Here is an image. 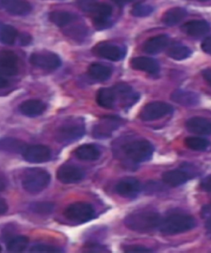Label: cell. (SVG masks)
<instances>
[{
    "label": "cell",
    "instance_id": "cell-1",
    "mask_svg": "<svg viewBox=\"0 0 211 253\" xmlns=\"http://www.w3.org/2000/svg\"><path fill=\"white\" fill-rule=\"evenodd\" d=\"M162 218L159 213L152 211L134 212L125 218V224L130 230L147 233L159 228Z\"/></svg>",
    "mask_w": 211,
    "mask_h": 253
},
{
    "label": "cell",
    "instance_id": "cell-2",
    "mask_svg": "<svg viewBox=\"0 0 211 253\" xmlns=\"http://www.w3.org/2000/svg\"><path fill=\"white\" fill-rule=\"evenodd\" d=\"M196 226L195 218L183 213H174L162 219L159 230L164 235H176L191 230Z\"/></svg>",
    "mask_w": 211,
    "mask_h": 253
},
{
    "label": "cell",
    "instance_id": "cell-3",
    "mask_svg": "<svg viewBox=\"0 0 211 253\" xmlns=\"http://www.w3.org/2000/svg\"><path fill=\"white\" fill-rule=\"evenodd\" d=\"M125 156L134 164L149 161L154 154V145L146 139H136L122 146Z\"/></svg>",
    "mask_w": 211,
    "mask_h": 253
},
{
    "label": "cell",
    "instance_id": "cell-4",
    "mask_svg": "<svg viewBox=\"0 0 211 253\" xmlns=\"http://www.w3.org/2000/svg\"><path fill=\"white\" fill-rule=\"evenodd\" d=\"M50 182L47 171L39 168L29 169L23 174V187L29 193L38 194L44 191Z\"/></svg>",
    "mask_w": 211,
    "mask_h": 253
},
{
    "label": "cell",
    "instance_id": "cell-5",
    "mask_svg": "<svg viewBox=\"0 0 211 253\" xmlns=\"http://www.w3.org/2000/svg\"><path fill=\"white\" fill-rule=\"evenodd\" d=\"M84 134V123L82 119L68 120L58 128L55 139L61 144H71L81 139Z\"/></svg>",
    "mask_w": 211,
    "mask_h": 253
},
{
    "label": "cell",
    "instance_id": "cell-6",
    "mask_svg": "<svg viewBox=\"0 0 211 253\" xmlns=\"http://www.w3.org/2000/svg\"><path fill=\"white\" fill-rule=\"evenodd\" d=\"M65 216L75 223H84L94 218V209L90 204L77 202L68 206L65 211Z\"/></svg>",
    "mask_w": 211,
    "mask_h": 253
},
{
    "label": "cell",
    "instance_id": "cell-7",
    "mask_svg": "<svg viewBox=\"0 0 211 253\" xmlns=\"http://www.w3.org/2000/svg\"><path fill=\"white\" fill-rule=\"evenodd\" d=\"M173 112L171 105L164 102H150L145 105L140 112L139 117L144 122H152L166 117Z\"/></svg>",
    "mask_w": 211,
    "mask_h": 253
},
{
    "label": "cell",
    "instance_id": "cell-8",
    "mask_svg": "<svg viewBox=\"0 0 211 253\" xmlns=\"http://www.w3.org/2000/svg\"><path fill=\"white\" fill-rule=\"evenodd\" d=\"M30 62L36 67L45 71H54L61 65V60L59 55L50 51L33 53L31 55Z\"/></svg>",
    "mask_w": 211,
    "mask_h": 253
},
{
    "label": "cell",
    "instance_id": "cell-9",
    "mask_svg": "<svg viewBox=\"0 0 211 253\" xmlns=\"http://www.w3.org/2000/svg\"><path fill=\"white\" fill-rule=\"evenodd\" d=\"M122 121L117 117H106L100 120L97 124L95 125L92 129V135L97 139H106L112 135V133L117 130Z\"/></svg>",
    "mask_w": 211,
    "mask_h": 253
},
{
    "label": "cell",
    "instance_id": "cell-10",
    "mask_svg": "<svg viewBox=\"0 0 211 253\" xmlns=\"http://www.w3.org/2000/svg\"><path fill=\"white\" fill-rule=\"evenodd\" d=\"M23 159L31 164H43L50 161L51 150L50 148L42 144L31 145L26 148L23 153Z\"/></svg>",
    "mask_w": 211,
    "mask_h": 253
},
{
    "label": "cell",
    "instance_id": "cell-11",
    "mask_svg": "<svg viewBox=\"0 0 211 253\" xmlns=\"http://www.w3.org/2000/svg\"><path fill=\"white\" fill-rule=\"evenodd\" d=\"M56 176L62 183H77L84 179V172L79 167L71 164H64L58 169Z\"/></svg>",
    "mask_w": 211,
    "mask_h": 253
},
{
    "label": "cell",
    "instance_id": "cell-12",
    "mask_svg": "<svg viewBox=\"0 0 211 253\" xmlns=\"http://www.w3.org/2000/svg\"><path fill=\"white\" fill-rule=\"evenodd\" d=\"M95 55L112 61H119L125 56L123 49L112 43L102 42L95 46L93 49Z\"/></svg>",
    "mask_w": 211,
    "mask_h": 253
},
{
    "label": "cell",
    "instance_id": "cell-13",
    "mask_svg": "<svg viewBox=\"0 0 211 253\" xmlns=\"http://www.w3.org/2000/svg\"><path fill=\"white\" fill-rule=\"evenodd\" d=\"M93 14V24L97 30H104L112 26V8L107 3H100Z\"/></svg>",
    "mask_w": 211,
    "mask_h": 253
},
{
    "label": "cell",
    "instance_id": "cell-14",
    "mask_svg": "<svg viewBox=\"0 0 211 253\" xmlns=\"http://www.w3.org/2000/svg\"><path fill=\"white\" fill-rule=\"evenodd\" d=\"M18 57L11 50L0 51V73L8 76L18 74Z\"/></svg>",
    "mask_w": 211,
    "mask_h": 253
},
{
    "label": "cell",
    "instance_id": "cell-15",
    "mask_svg": "<svg viewBox=\"0 0 211 253\" xmlns=\"http://www.w3.org/2000/svg\"><path fill=\"white\" fill-rule=\"evenodd\" d=\"M141 189L139 181L133 177L122 179L117 183L116 191L117 194L125 198H134L138 196Z\"/></svg>",
    "mask_w": 211,
    "mask_h": 253
},
{
    "label": "cell",
    "instance_id": "cell-16",
    "mask_svg": "<svg viewBox=\"0 0 211 253\" xmlns=\"http://www.w3.org/2000/svg\"><path fill=\"white\" fill-rule=\"evenodd\" d=\"M1 6L14 16L28 15L33 10V6L28 0H2Z\"/></svg>",
    "mask_w": 211,
    "mask_h": 253
},
{
    "label": "cell",
    "instance_id": "cell-17",
    "mask_svg": "<svg viewBox=\"0 0 211 253\" xmlns=\"http://www.w3.org/2000/svg\"><path fill=\"white\" fill-rule=\"evenodd\" d=\"M210 29L209 23L204 20L190 21L181 27L184 33L195 38H202L210 32Z\"/></svg>",
    "mask_w": 211,
    "mask_h": 253
},
{
    "label": "cell",
    "instance_id": "cell-18",
    "mask_svg": "<svg viewBox=\"0 0 211 253\" xmlns=\"http://www.w3.org/2000/svg\"><path fill=\"white\" fill-rule=\"evenodd\" d=\"M169 38L167 35L155 36L153 38H149L144 42L143 45L144 52L149 54V55H155L158 53L161 52L164 49L169 46Z\"/></svg>",
    "mask_w": 211,
    "mask_h": 253
},
{
    "label": "cell",
    "instance_id": "cell-19",
    "mask_svg": "<svg viewBox=\"0 0 211 253\" xmlns=\"http://www.w3.org/2000/svg\"><path fill=\"white\" fill-rule=\"evenodd\" d=\"M130 65L134 70L146 72L150 75H156L160 70L159 64L156 60L152 58L144 57V56L132 59Z\"/></svg>",
    "mask_w": 211,
    "mask_h": 253
},
{
    "label": "cell",
    "instance_id": "cell-20",
    "mask_svg": "<svg viewBox=\"0 0 211 253\" xmlns=\"http://www.w3.org/2000/svg\"><path fill=\"white\" fill-rule=\"evenodd\" d=\"M189 132L199 135H211V122L202 117H192L186 123Z\"/></svg>",
    "mask_w": 211,
    "mask_h": 253
},
{
    "label": "cell",
    "instance_id": "cell-21",
    "mask_svg": "<svg viewBox=\"0 0 211 253\" xmlns=\"http://www.w3.org/2000/svg\"><path fill=\"white\" fill-rule=\"evenodd\" d=\"M97 102L100 107L112 109L116 107L117 102V92L113 87H102L97 92Z\"/></svg>",
    "mask_w": 211,
    "mask_h": 253
},
{
    "label": "cell",
    "instance_id": "cell-22",
    "mask_svg": "<svg viewBox=\"0 0 211 253\" xmlns=\"http://www.w3.org/2000/svg\"><path fill=\"white\" fill-rule=\"evenodd\" d=\"M19 109L24 116L36 117L43 114V112L46 109V106L40 100H27L20 105Z\"/></svg>",
    "mask_w": 211,
    "mask_h": 253
},
{
    "label": "cell",
    "instance_id": "cell-23",
    "mask_svg": "<svg viewBox=\"0 0 211 253\" xmlns=\"http://www.w3.org/2000/svg\"><path fill=\"white\" fill-rule=\"evenodd\" d=\"M28 147L25 142L20 139L6 137L0 139V151L11 153V154H23Z\"/></svg>",
    "mask_w": 211,
    "mask_h": 253
},
{
    "label": "cell",
    "instance_id": "cell-24",
    "mask_svg": "<svg viewBox=\"0 0 211 253\" xmlns=\"http://www.w3.org/2000/svg\"><path fill=\"white\" fill-rule=\"evenodd\" d=\"M75 155L82 161H96L101 156V151L94 144H83L75 150Z\"/></svg>",
    "mask_w": 211,
    "mask_h": 253
},
{
    "label": "cell",
    "instance_id": "cell-25",
    "mask_svg": "<svg viewBox=\"0 0 211 253\" xmlns=\"http://www.w3.org/2000/svg\"><path fill=\"white\" fill-rule=\"evenodd\" d=\"M171 99L173 102L182 105L185 107H191L195 106L199 102L198 95L195 92L184 90H176L171 95Z\"/></svg>",
    "mask_w": 211,
    "mask_h": 253
},
{
    "label": "cell",
    "instance_id": "cell-26",
    "mask_svg": "<svg viewBox=\"0 0 211 253\" xmlns=\"http://www.w3.org/2000/svg\"><path fill=\"white\" fill-rule=\"evenodd\" d=\"M163 181L170 186H179L186 183L189 180L188 174L182 170H171L163 174Z\"/></svg>",
    "mask_w": 211,
    "mask_h": 253
},
{
    "label": "cell",
    "instance_id": "cell-27",
    "mask_svg": "<svg viewBox=\"0 0 211 253\" xmlns=\"http://www.w3.org/2000/svg\"><path fill=\"white\" fill-rule=\"evenodd\" d=\"M186 15H187V12L186 9L180 7H175V8H170L164 13L162 18V22L165 25L172 27L183 20Z\"/></svg>",
    "mask_w": 211,
    "mask_h": 253
},
{
    "label": "cell",
    "instance_id": "cell-28",
    "mask_svg": "<svg viewBox=\"0 0 211 253\" xmlns=\"http://www.w3.org/2000/svg\"><path fill=\"white\" fill-rule=\"evenodd\" d=\"M49 19L55 25L60 28H64L76 21L77 16L75 13L67 11H53L49 15Z\"/></svg>",
    "mask_w": 211,
    "mask_h": 253
},
{
    "label": "cell",
    "instance_id": "cell-29",
    "mask_svg": "<svg viewBox=\"0 0 211 253\" xmlns=\"http://www.w3.org/2000/svg\"><path fill=\"white\" fill-rule=\"evenodd\" d=\"M112 71L111 68L100 63H93L88 68V75L93 80H98L101 82L106 81L112 76Z\"/></svg>",
    "mask_w": 211,
    "mask_h": 253
},
{
    "label": "cell",
    "instance_id": "cell-30",
    "mask_svg": "<svg viewBox=\"0 0 211 253\" xmlns=\"http://www.w3.org/2000/svg\"><path fill=\"white\" fill-rule=\"evenodd\" d=\"M191 55V50L181 43H173L168 50V55L175 60H186Z\"/></svg>",
    "mask_w": 211,
    "mask_h": 253
},
{
    "label": "cell",
    "instance_id": "cell-31",
    "mask_svg": "<svg viewBox=\"0 0 211 253\" xmlns=\"http://www.w3.org/2000/svg\"><path fill=\"white\" fill-rule=\"evenodd\" d=\"M28 243L29 240L25 236H17L7 243V250L12 253H23L28 247Z\"/></svg>",
    "mask_w": 211,
    "mask_h": 253
},
{
    "label": "cell",
    "instance_id": "cell-32",
    "mask_svg": "<svg viewBox=\"0 0 211 253\" xmlns=\"http://www.w3.org/2000/svg\"><path fill=\"white\" fill-rule=\"evenodd\" d=\"M18 35V31L13 26L4 25L0 30V40L5 45H13Z\"/></svg>",
    "mask_w": 211,
    "mask_h": 253
},
{
    "label": "cell",
    "instance_id": "cell-33",
    "mask_svg": "<svg viewBox=\"0 0 211 253\" xmlns=\"http://www.w3.org/2000/svg\"><path fill=\"white\" fill-rule=\"evenodd\" d=\"M185 144L191 150L195 151H205L208 148V140L201 137H187L185 139Z\"/></svg>",
    "mask_w": 211,
    "mask_h": 253
},
{
    "label": "cell",
    "instance_id": "cell-34",
    "mask_svg": "<svg viewBox=\"0 0 211 253\" xmlns=\"http://www.w3.org/2000/svg\"><path fill=\"white\" fill-rule=\"evenodd\" d=\"M54 204L50 202H37V203L31 204L29 209L33 213L42 214V215H47L52 213L54 210Z\"/></svg>",
    "mask_w": 211,
    "mask_h": 253
},
{
    "label": "cell",
    "instance_id": "cell-35",
    "mask_svg": "<svg viewBox=\"0 0 211 253\" xmlns=\"http://www.w3.org/2000/svg\"><path fill=\"white\" fill-rule=\"evenodd\" d=\"M154 12V8L151 5L145 4V3H136L134 7L132 8V15L137 18H144L152 14Z\"/></svg>",
    "mask_w": 211,
    "mask_h": 253
},
{
    "label": "cell",
    "instance_id": "cell-36",
    "mask_svg": "<svg viewBox=\"0 0 211 253\" xmlns=\"http://www.w3.org/2000/svg\"><path fill=\"white\" fill-rule=\"evenodd\" d=\"M77 4L84 12L93 13L99 3L97 0H77Z\"/></svg>",
    "mask_w": 211,
    "mask_h": 253
},
{
    "label": "cell",
    "instance_id": "cell-37",
    "mask_svg": "<svg viewBox=\"0 0 211 253\" xmlns=\"http://www.w3.org/2000/svg\"><path fill=\"white\" fill-rule=\"evenodd\" d=\"M30 253H60L63 251L60 248L48 244H37L31 248Z\"/></svg>",
    "mask_w": 211,
    "mask_h": 253
},
{
    "label": "cell",
    "instance_id": "cell-38",
    "mask_svg": "<svg viewBox=\"0 0 211 253\" xmlns=\"http://www.w3.org/2000/svg\"><path fill=\"white\" fill-rule=\"evenodd\" d=\"M125 253H152V251L149 248H144L142 246L130 245L127 246L124 248Z\"/></svg>",
    "mask_w": 211,
    "mask_h": 253
},
{
    "label": "cell",
    "instance_id": "cell-39",
    "mask_svg": "<svg viewBox=\"0 0 211 253\" xmlns=\"http://www.w3.org/2000/svg\"><path fill=\"white\" fill-rule=\"evenodd\" d=\"M201 49L206 54L211 55V36L206 38L201 43Z\"/></svg>",
    "mask_w": 211,
    "mask_h": 253
},
{
    "label": "cell",
    "instance_id": "cell-40",
    "mask_svg": "<svg viewBox=\"0 0 211 253\" xmlns=\"http://www.w3.org/2000/svg\"><path fill=\"white\" fill-rule=\"evenodd\" d=\"M201 187L204 191L211 192V176H206L201 181Z\"/></svg>",
    "mask_w": 211,
    "mask_h": 253
},
{
    "label": "cell",
    "instance_id": "cell-41",
    "mask_svg": "<svg viewBox=\"0 0 211 253\" xmlns=\"http://www.w3.org/2000/svg\"><path fill=\"white\" fill-rule=\"evenodd\" d=\"M19 41H20L21 45H28L32 42V37L28 33H23L19 37Z\"/></svg>",
    "mask_w": 211,
    "mask_h": 253
},
{
    "label": "cell",
    "instance_id": "cell-42",
    "mask_svg": "<svg viewBox=\"0 0 211 253\" xmlns=\"http://www.w3.org/2000/svg\"><path fill=\"white\" fill-rule=\"evenodd\" d=\"M201 215L203 218H209L211 216V203L207 206H204L201 211Z\"/></svg>",
    "mask_w": 211,
    "mask_h": 253
},
{
    "label": "cell",
    "instance_id": "cell-43",
    "mask_svg": "<svg viewBox=\"0 0 211 253\" xmlns=\"http://www.w3.org/2000/svg\"><path fill=\"white\" fill-rule=\"evenodd\" d=\"M8 186V180L3 174L0 173V192L4 191Z\"/></svg>",
    "mask_w": 211,
    "mask_h": 253
},
{
    "label": "cell",
    "instance_id": "cell-44",
    "mask_svg": "<svg viewBox=\"0 0 211 253\" xmlns=\"http://www.w3.org/2000/svg\"><path fill=\"white\" fill-rule=\"evenodd\" d=\"M8 205L3 199L0 198V215L4 214L8 211Z\"/></svg>",
    "mask_w": 211,
    "mask_h": 253
},
{
    "label": "cell",
    "instance_id": "cell-45",
    "mask_svg": "<svg viewBox=\"0 0 211 253\" xmlns=\"http://www.w3.org/2000/svg\"><path fill=\"white\" fill-rule=\"evenodd\" d=\"M204 79L211 86V69H206L202 72Z\"/></svg>",
    "mask_w": 211,
    "mask_h": 253
},
{
    "label": "cell",
    "instance_id": "cell-46",
    "mask_svg": "<svg viewBox=\"0 0 211 253\" xmlns=\"http://www.w3.org/2000/svg\"><path fill=\"white\" fill-rule=\"evenodd\" d=\"M206 229L207 235L211 238V216L207 218L206 223Z\"/></svg>",
    "mask_w": 211,
    "mask_h": 253
},
{
    "label": "cell",
    "instance_id": "cell-47",
    "mask_svg": "<svg viewBox=\"0 0 211 253\" xmlns=\"http://www.w3.org/2000/svg\"><path fill=\"white\" fill-rule=\"evenodd\" d=\"M8 85V80L3 77V75L0 73V89L6 87Z\"/></svg>",
    "mask_w": 211,
    "mask_h": 253
},
{
    "label": "cell",
    "instance_id": "cell-48",
    "mask_svg": "<svg viewBox=\"0 0 211 253\" xmlns=\"http://www.w3.org/2000/svg\"><path fill=\"white\" fill-rule=\"evenodd\" d=\"M115 3L118 4V5H125V4H127V3H129L131 0H113Z\"/></svg>",
    "mask_w": 211,
    "mask_h": 253
},
{
    "label": "cell",
    "instance_id": "cell-49",
    "mask_svg": "<svg viewBox=\"0 0 211 253\" xmlns=\"http://www.w3.org/2000/svg\"><path fill=\"white\" fill-rule=\"evenodd\" d=\"M201 2H206V1H209V0H200Z\"/></svg>",
    "mask_w": 211,
    "mask_h": 253
},
{
    "label": "cell",
    "instance_id": "cell-50",
    "mask_svg": "<svg viewBox=\"0 0 211 253\" xmlns=\"http://www.w3.org/2000/svg\"><path fill=\"white\" fill-rule=\"evenodd\" d=\"M1 250H2V248H1V247H0V252H1Z\"/></svg>",
    "mask_w": 211,
    "mask_h": 253
},
{
    "label": "cell",
    "instance_id": "cell-51",
    "mask_svg": "<svg viewBox=\"0 0 211 253\" xmlns=\"http://www.w3.org/2000/svg\"><path fill=\"white\" fill-rule=\"evenodd\" d=\"M1 1H2V0H0V5H1Z\"/></svg>",
    "mask_w": 211,
    "mask_h": 253
}]
</instances>
